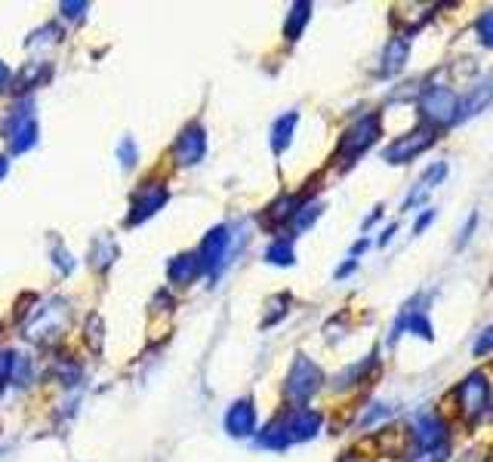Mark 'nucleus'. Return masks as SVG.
I'll list each match as a JSON object with an SVG mask.
<instances>
[{"instance_id": "obj_1", "label": "nucleus", "mask_w": 493, "mask_h": 462, "mask_svg": "<svg viewBox=\"0 0 493 462\" xmlns=\"http://www.w3.org/2000/svg\"><path fill=\"white\" fill-rule=\"evenodd\" d=\"M457 106H459V96L453 93L450 87H438V83H434V87H426L417 102L426 127H432V129L457 123Z\"/></svg>"}, {"instance_id": "obj_2", "label": "nucleus", "mask_w": 493, "mask_h": 462, "mask_svg": "<svg viewBox=\"0 0 493 462\" xmlns=\"http://www.w3.org/2000/svg\"><path fill=\"white\" fill-rule=\"evenodd\" d=\"M321 382H324L321 367H317L311 357L296 355L293 367H290L287 380H284V398L293 401L296 407H306V401L317 392V388H321Z\"/></svg>"}, {"instance_id": "obj_3", "label": "nucleus", "mask_w": 493, "mask_h": 462, "mask_svg": "<svg viewBox=\"0 0 493 462\" xmlns=\"http://www.w3.org/2000/svg\"><path fill=\"white\" fill-rule=\"evenodd\" d=\"M376 139H380V114L370 112L342 133L340 145H336V154H340L346 164H355V158H361Z\"/></svg>"}, {"instance_id": "obj_4", "label": "nucleus", "mask_w": 493, "mask_h": 462, "mask_svg": "<svg viewBox=\"0 0 493 462\" xmlns=\"http://www.w3.org/2000/svg\"><path fill=\"white\" fill-rule=\"evenodd\" d=\"M35 108H31V102H19L16 108H12L10 114H6L4 121V139L10 142V152L12 154H22L28 152L31 145L37 142V123H35Z\"/></svg>"}, {"instance_id": "obj_5", "label": "nucleus", "mask_w": 493, "mask_h": 462, "mask_svg": "<svg viewBox=\"0 0 493 462\" xmlns=\"http://www.w3.org/2000/svg\"><path fill=\"white\" fill-rule=\"evenodd\" d=\"M438 142V129L432 127H417L413 133L407 136H398V139L392 142V145H386V152H382V161L386 164H411L413 158H419L423 152H429V148Z\"/></svg>"}, {"instance_id": "obj_6", "label": "nucleus", "mask_w": 493, "mask_h": 462, "mask_svg": "<svg viewBox=\"0 0 493 462\" xmlns=\"http://www.w3.org/2000/svg\"><path fill=\"white\" fill-rule=\"evenodd\" d=\"M457 404H459V413H463L469 422L481 419L484 410H488V404H490V382L484 380V373H472L459 382Z\"/></svg>"}, {"instance_id": "obj_7", "label": "nucleus", "mask_w": 493, "mask_h": 462, "mask_svg": "<svg viewBox=\"0 0 493 462\" xmlns=\"http://www.w3.org/2000/svg\"><path fill=\"white\" fill-rule=\"evenodd\" d=\"M278 422H281L287 444H302V441H311L317 432H321L324 416L311 407H290L287 413L278 416Z\"/></svg>"}, {"instance_id": "obj_8", "label": "nucleus", "mask_w": 493, "mask_h": 462, "mask_svg": "<svg viewBox=\"0 0 493 462\" xmlns=\"http://www.w3.org/2000/svg\"><path fill=\"white\" fill-rule=\"evenodd\" d=\"M167 198H170V192H167L160 182H145V185L139 188V192L133 194V204H129V213L123 223L127 225H142L145 219H152L154 213L160 210V207L167 204Z\"/></svg>"}, {"instance_id": "obj_9", "label": "nucleus", "mask_w": 493, "mask_h": 462, "mask_svg": "<svg viewBox=\"0 0 493 462\" xmlns=\"http://www.w3.org/2000/svg\"><path fill=\"white\" fill-rule=\"evenodd\" d=\"M204 154H207V129L198 121H192L176 136V142H173V158H176L179 167H194L204 161Z\"/></svg>"}, {"instance_id": "obj_10", "label": "nucleus", "mask_w": 493, "mask_h": 462, "mask_svg": "<svg viewBox=\"0 0 493 462\" xmlns=\"http://www.w3.org/2000/svg\"><path fill=\"white\" fill-rule=\"evenodd\" d=\"M229 244H231V234L225 225H216V229H210L204 234L198 259H200V269H204L207 275H216L225 265V259H229Z\"/></svg>"}, {"instance_id": "obj_11", "label": "nucleus", "mask_w": 493, "mask_h": 462, "mask_svg": "<svg viewBox=\"0 0 493 462\" xmlns=\"http://www.w3.org/2000/svg\"><path fill=\"white\" fill-rule=\"evenodd\" d=\"M411 438L419 450L447 444V422L438 413H432V410H423V413H417L411 419Z\"/></svg>"}, {"instance_id": "obj_12", "label": "nucleus", "mask_w": 493, "mask_h": 462, "mask_svg": "<svg viewBox=\"0 0 493 462\" xmlns=\"http://www.w3.org/2000/svg\"><path fill=\"white\" fill-rule=\"evenodd\" d=\"M225 432L231 438H250L256 432V404L250 398H241L229 407V413H225Z\"/></svg>"}, {"instance_id": "obj_13", "label": "nucleus", "mask_w": 493, "mask_h": 462, "mask_svg": "<svg viewBox=\"0 0 493 462\" xmlns=\"http://www.w3.org/2000/svg\"><path fill=\"white\" fill-rule=\"evenodd\" d=\"M198 275H204L198 253H179V256L170 262V269H167V278H170L173 287H188Z\"/></svg>"}, {"instance_id": "obj_14", "label": "nucleus", "mask_w": 493, "mask_h": 462, "mask_svg": "<svg viewBox=\"0 0 493 462\" xmlns=\"http://www.w3.org/2000/svg\"><path fill=\"white\" fill-rule=\"evenodd\" d=\"M407 59H411V41H407L404 35H395L392 41L386 43V50H382V74L392 77L398 74L401 68L407 65Z\"/></svg>"}, {"instance_id": "obj_15", "label": "nucleus", "mask_w": 493, "mask_h": 462, "mask_svg": "<svg viewBox=\"0 0 493 462\" xmlns=\"http://www.w3.org/2000/svg\"><path fill=\"white\" fill-rule=\"evenodd\" d=\"M493 102V83H481V87L469 90L466 96H459V106H457V121H469L478 112H484Z\"/></svg>"}, {"instance_id": "obj_16", "label": "nucleus", "mask_w": 493, "mask_h": 462, "mask_svg": "<svg viewBox=\"0 0 493 462\" xmlns=\"http://www.w3.org/2000/svg\"><path fill=\"white\" fill-rule=\"evenodd\" d=\"M296 121H300V114H296V112H287V114H281L275 121V127H271V152H275V154H284L290 142H293Z\"/></svg>"}, {"instance_id": "obj_17", "label": "nucleus", "mask_w": 493, "mask_h": 462, "mask_svg": "<svg viewBox=\"0 0 493 462\" xmlns=\"http://www.w3.org/2000/svg\"><path fill=\"white\" fill-rule=\"evenodd\" d=\"M309 19H311V4H306V0L293 4V6H290V12H287V22H284V37H287L290 43L300 41L302 28L309 25Z\"/></svg>"}, {"instance_id": "obj_18", "label": "nucleus", "mask_w": 493, "mask_h": 462, "mask_svg": "<svg viewBox=\"0 0 493 462\" xmlns=\"http://www.w3.org/2000/svg\"><path fill=\"white\" fill-rule=\"evenodd\" d=\"M302 207V200L296 198V194H281V198L275 200V204L265 210V223H287V219L296 216V210Z\"/></svg>"}, {"instance_id": "obj_19", "label": "nucleus", "mask_w": 493, "mask_h": 462, "mask_svg": "<svg viewBox=\"0 0 493 462\" xmlns=\"http://www.w3.org/2000/svg\"><path fill=\"white\" fill-rule=\"evenodd\" d=\"M265 259H269L271 265H293V259H296L293 244H290L287 238H278L275 244L265 250Z\"/></svg>"}, {"instance_id": "obj_20", "label": "nucleus", "mask_w": 493, "mask_h": 462, "mask_svg": "<svg viewBox=\"0 0 493 462\" xmlns=\"http://www.w3.org/2000/svg\"><path fill=\"white\" fill-rule=\"evenodd\" d=\"M373 367H376V351L367 357L364 364H352V367H348L346 373H342L336 382H340V388H348V386H355V382H361V380H364V376H367V370H373Z\"/></svg>"}, {"instance_id": "obj_21", "label": "nucleus", "mask_w": 493, "mask_h": 462, "mask_svg": "<svg viewBox=\"0 0 493 462\" xmlns=\"http://www.w3.org/2000/svg\"><path fill=\"white\" fill-rule=\"evenodd\" d=\"M321 210H324L321 200H315V204H302L300 210H296V216H293V229L296 231L311 229V225H315V219L321 216Z\"/></svg>"}, {"instance_id": "obj_22", "label": "nucleus", "mask_w": 493, "mask_h": 462, "mask_svg": "<svg viewBox=\"0 0 493 462\" xmlns=\"http://www.w3.org/2000/svg\"><path fill=\"white\" fill-rule=\"evenodd\" d=\"M450 459V447L441 444V447H429V450H413L411 457H407V462H447Z\"/></svg>"}, {"instance_id": "obj_23", "label": "nucleus", "mask_w": 493, "mask_h": 462, "mask_svg": "<svg viewBox=\"0 0 493 462\" xmlns=\"http://www.w3.org/2000/svg\"><path fill=\"white\" fill-rule=\"evenodd\" d=\"M475 35H478V43H481V47L493 50V10H484L481 16H478Z\"/></svg>"}, {"instance_id": "obj_24", "label": "nucleus", "mask_w": 493, "mask_h": 462, "mask_svg": "<svg viewBox=\"0 0 493 462\" xmlns=\"http://www.w3.org/2000/svg\"><path fill=\"white\" fill-rule=\"evenodd\" d=\"M16 351H0V388H6V382L16 380Z\"/></svg>"}, {"instance_id": "obj_25", "label": "nucleus", "mask_w": 493, "mask_h": 462, "mask_svg": "<svg viewBox=\"0 0 493 462\" xmlns=\"http://www.w3.org/2000/svg\"><path fill=\"white\" fill-rule=\"evenodd\" d=\"M392 416V407H386V404H373L367 410V416H361V422H358V428H370L373 422H380V419H388Z\"/></svg>"}, {"instance_id": "obj_26", "label": "nucleus", "mask_w": 493, "mask_h": 462, "mask_svg": "<svg viewBox=\"0 0 493 462\" xmlns=\"http://www.w3.org/2000/svg\"><path fill=\"white\" fill-rule=\"evenodd\" d=\"M490 351H493V324L481 330V336H478L475 346H472V355L475 357H484V355H490Z\"/></svg>"}, {"instance_id": "obj_27", "label": "nucleus", "mask_w": 493, "mask_h": 462, "mask_svg": "<svg viewBox=\"0 0 493 462\" xmlns=\"http://www.w3.org/2000/svg\"><path fill=\"white\" fill-rule=\"evenodd\" d=\"M444 176H447V164H434V167H429V170L423 173V179H419V185H423L426 192H429V188L438 185V182L444 179Z\"/></svg>"}, {"instance_id": "obj_28", "label": "nucleus", "mask_w": 493, "mask_h": 462, "mask_svg": "<svg viewBox=\"0 0 493 462\" xmlns=\"http://www.w3.org/2000/svg\"><path fill=\"white\" fill-rule=\"evenodd\" d=\"M50 77V68H41V71H31V68H25L22 71V81L16 83L19 90H28V87H35L37 81H47Z\"/></svg>"}, {"instance_id": "obj_29", "label": "nucleus", "mask_w": 493, "mask_h": 462, "mask_svg": "<svg viewBox=\"0 0 493 462\" xmlns=\"http://www.w3.org/2000/svg\"><path fill=\"white\" fill-rule=\"evenodd\" d=\"M121 164L123 167H136V142L129 139V136L121 142Z\"/></svg>"}, {"instance_id": "obj_30", "label": "nucleus", "mask_w": 493, "mask_h": 462, "mask_svg": "<svg viewBox=\"0 0 493 462\" xmlns=\"http://www.w3.org/2000/svg\"><path fill=\"white\" fill-rule=\"evenodd\" d=\"M59 10H62L68 19H77V16H83V10H87V4H62Z\"/></svg>"}, {"instance_id": "obj_31", "label": "nucleus", "mask_w": 493, "mask_h": 462, "mask_svg": "<svg viewBox=\"0 0 493 462\" xmlns=\"http://www.w3.org/2000/svg\"><path fill=\"white\" fill-rule=\"evenodd\" d=\"M432 219H434V210H426L423 216L417 219V225H413V231H417V234H423V231H426V225H429Z\"/></svg>"}, {"instance_id": "obj_32", "label": "nucleus", "mask_w": 493, "mask_h": 462, "mask_svg": "<svg viewBox=\"0 0 493 462\" xmlns=\"http://www.w3.org/2000/svg\"><path fill=\"white\" fill-rule=\"evenodd\" d=\"M475 223H478V216H472V219H469V225H466V231H463V238H459V247H463L466 240L472 238V229H475Z\"/></svg>"}, {"instance_id": "obj_33", "label": "nucleus", "mask_w": 493, "mask_h": 462, "mask_svg": "<svg viewBox=\"0 0 493 462\" xmlns=\"http://www.w3.org/2000/svg\"><path fill=\"white\" fill-rule=\"evenodd\" d=\"M395 231H398V225H388V229L380 234V247H386L388 240H392V234H395Z\"/></svg>"}, {"instance_id": "obj_34", "label": "nucleus", "mask_w": 493, "mask_h": 462, "mask_svg": "<svg viewBox=\"0 0 493 462\" xmlns=\"http://www.w3.org/2000/svg\"><path fill=\"white\" fill-rule=\"evenodd\" d=\"M355 265H358V262H355V259H348V262L342 265L340 271H336V278H346V275H352V271H355Z\"/></svg>"}, {"instance_id": "obj_35", "label": "nucleus", "mask_w": 493, "mask_h": 462, "mask_svg": "<svg viewBox=\"0 0 493 462\" xmlns=\"http://www.w3.org/2000/svg\"><path fill=\"white\" fill-rule=\"evenodd\" d=\"M6 83H10V68L0 62V90H6Z\"/></svg>"}, {"instance_id": "obj_36", "label": "nucleus", "mask_w": 493, "mask_h": 462, "mask_svg": "<svg viewBox=\"0 0 493 462\" xmlns=\"http://www.w3.org/2000/svg\"><path fill=\"white\" fill-rule=\"evenodd\" d=\"M6 173H10V161H6L4 154H0V179H4Z\"/></svg>"}, {"instance_id": "obj_37", "label": "nucleus", "mask_w": 493, "mask_h": 462, "mask_svg": "<svg viewBox=\"0 0 493 462\" xmlns=\"http://www.w3.org/2000/svg\"><path fill=\"white\" fill-rule=\"evenodd\" d=\"M340 462H370V459H361L358 453H346V457H342Z\"/></svg>"}, {"instance_id": "obj_38", "label": "nucleus", "mask_w": 493, "mask_h": 462, "mask_svg": "<svg viewBox=\"0 0 493 462\" xmlns=\"http://www.w3.org/2000/svg\"><path fill=\"white\" fill-rule=\"evenodd\" d=\"M367 250V240H358V244L352 247V256H358V253H364Z\"/></svg>"}]
</instances>
